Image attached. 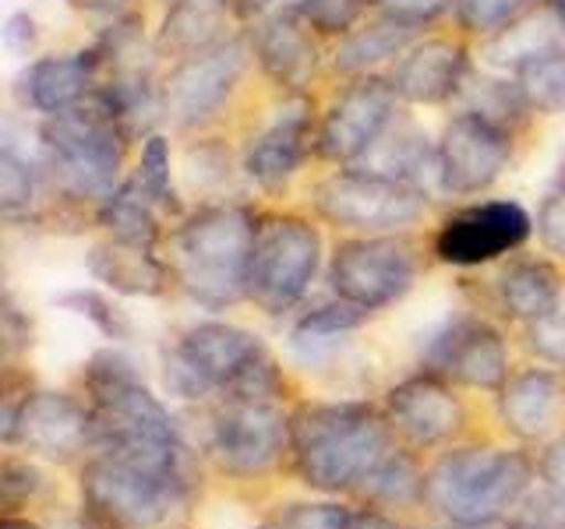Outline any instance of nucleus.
I'll list each match as a JSON object with an SVG mask.
<instances>
[{
    "instance_id": "49",
    "label": "nucleus",
    "mask_w": 565,
    "mask_h": 529,
    "mask_svg": "<svg viewBox=\"0 0 565 529\" xmlns=\"http://www.w3.org/2000/svg\"><path fill=\"white\" fill-rule=\"evenodd\" d=\"M4 529H40L32 519H18V516H4Z\"/></svg>"
},
{
    "instance_id": "44",
    "label": "nucleus",
    "mask_w": 565,
    "mask_h": 529,
    "mask_svg": "<svg viewBox=\"0 0 565 529\" xmlns=\"http://www.w3.org/2000/svg\"><path fill=\"white\" fill-rule=\"evenodd\" d=\"M0 322H4V343H8V353L14 349H29L32 346V322L29 314H22V307L14 304V296L8 293L4 304H0Z\"/></svg>"
},
{
    "instance_id": "36",
    "label": "nucleus",
    "mask_w": 565,
    "mask_h": 529,
    "mask_svg": "<svg viewBox=\"0 0 565 529\" xmlns=\"http://www.w3.org/2000/svg\"><path fill=\"white\" fill-rule=\"evenodd\" d=\"M367 317H371V311H364L358 304H347V300L335 296L332 304L311 307L308 314L297 317V325L290 332L294 346H322L332 339H343L347 332H358Z\"/></svg>"
},
{
    "instance_id": "20",
    "label": "nucleus",
    "mask_w": 565,
    "mask_h": 529,
    "mask_svg": "<svg viewBox=\"0 0 565 529\" xmlns=\"http://www.w3.org/2000/svg\"><path fill=\"white\" fill-rule=\"evenodd\" d=\"M385 420L406 445L435 449L459 434V428H463V420H467V410H463V402H459V396L452 392L449 381H441L424 370V375H414V378L399 381L396 388H388Z\"/></svg>"
},
{
    "instance_id": "35",
    "label": "nucleus",
    "mask_w": 565,
    "mask_h": 529,
    "mask_svg": "<svg viewBox=\"0 0 565 529\" xmlns=\"http://www.w3.org/2000/svg\"><path fill=\"white\" fill-rule=\"evenodd\" d=\"M135 181L141 191L156 202L159 212H173L181 216V194L173 184V159H170V138L163 131H149L141 138V152H138V166H135Z\"/></svg>"
},
{
    "instance_id": "10",
    "label": "nucleus",
    "mask_w": 565,
    "mask_h": 529,
    "mask_svg": "<svg viewBox=\"0 0 565 529\" xmlns=\"http://www.w3.org/2000/svg\"><path fill=\"white\" fill-rule=\"evenodd\" d=\"M255 61L252 35H230L220 46L173 61L159 82V117L181 131H202L237 93L247 64Z\"/></svg>"
},
{
    "instance_id": "33",
    "label": "nucleus",
    "mask_w": 565,
    "mask_h": 529,
    "mask_svg": "<svg viewBox=\"0 0 565 529\" xmlns=\"http://www.w3.org/2000/svg\"><path fill=\"white\" fill-rule=\"evenodd\" d=\"M459 96L467 99L463 110L481 114V117H488L494 123H502V128H509V131H520L523 123L534 117V110L526 106L523 93H520L516 82H512L509 75L505 78H488V75L470 78L467 75L463 93H459Z\"/></svg>"
},
{
    "instance_id": "50",
    "label": "nucleus",
    "mask_w": 565,
    "mask_h": 529,
    "mask_svg": "<svg viewBox=\"0 0 565 529\" xmlns=\"http://www.w3.org/2000/svg\"><path fill=\"white\" fill-rule=\"evenodd\" d=\"M446 529H488V526H456V522H449Z\"/></svg>"
},
{
    "instance_id": "41",
    "label": "nucleus",
    "mask_w": 565,
    "mask_h": 529,
    "mask_svg": "<svg viewBox=\"0 0 565 529\" xmlns=\"http://www.w3.org/2000/svg\"><path fill=\"white\" fill-rule=\"evenodd\" d=\"M40 490H43V473L35 469L29 458L8 455L4 466H0V501H4V516H14V511L29 505Z\"/></svg>"
},
{
    "instance_id": "30",
    "label": "nucleus",
    "mask_w": 565,
    "mask_h": 529,
    "mask_svg": "<svg viewBox=\"0 0 565 529\" xmlns=\"http://www.w3.org/2000/svg\"><path fill=\"white\" fill-rule=\"evenodd\" d=\"M96 226L103 229V237L128 240V244H146L159 247L163 240V223H159V208L149 198L135 176L120 181V187L96 205Z\"/></svg>"
},
{
    "instance_id": "27",
    "label": "nucleus",
    "mask_w": 565,
    "mask_h": 529,
    "mask_svg": "<svg viewBox=\"0 0 565 529\" xmlns=\"http://www.w3.org/2000/svg\"><path fill=\"white\" fill-rule=\"evenodd\" d=\"M234 22L241 25L234 0H177V4L167 8L152 50L167 61L194 57V53L212 50L230 35H237L230 29Z\"/></svg>"
},
{
    "instance_id": "32",
    "label": "nucleus",
    "mask_w": 565,
    "mask_h": 529,
    "mask_svg": "<svg viewBox=\"0 0 565 529\" xmlns=\"http://www.w3.org/2000/svg\"><path fill=\"white\" fill-rule=\"evenodd\" d=\"M276 522L282 529H403L396 519L371 505H340V501H297L279 508Z\"/></svg>"
},
{
    "instance_id": "21",
    "label": "nucleus",
    "mask_w": 565,
    "mask_h": 529,
    "mask_svg": "<svg viewBox=\"0 0 565 529\" xmlns=\"http://www.w3.org/2000/svg\"><path fill=\"white\" fill-rule=\"evenodd\" d=\"M470 75V50L456 35H428L403 53L388 71L396 96L414 106H441L463 93Z\"/></svg>"
},
{
    "instance_id": "29",
    "label": "nucleus",
    "mask_w": 565,
    "mask_h": 529,
    "mask_svg": "<svg viewBox=\"0 0 565 529\" xmlns=\"http://www.w3.org/2000/svg\"><path fill=\"white\" fill-rule=\"evenodd\" d=\"M494 304L512 322H541L562 307V276L547 258H512L494 276Z\"/></svg>"
},
{
    "instance_id": "7",
    "label": "nucleus",
    "mask_w": 565,
    "mask_h": 529,
    "mask_svg": "<svg viewBox=\"0 0 565 529\" xmlns=\"http://www.w3.org/2000/svg\"><path fill=\"white\" fill-rule=\"evenodd\" d=\"M78 490L88 529H177L194 498V490L163 484L99 455H85Z\"/></svg>"
},
{
    "instance_id": "23",
    "label": "nucleus",
    "mask_w": 565,
    "mask_h": 529,
    "mask_svg": "<svg viewBox=\"0 0 565 529\" xmlns=\"http://www.w3.org/2000/svg\"><path fill=\"white\" fill-rule=\"evenodd\" d=\"M252 50L262 75L287 96H305L318 71V32L294 14H269L252 25Z\"/></svg>"
},
{
    "instance_id": "24",
    "label": "nucleus",
    "mask_w": 565,
    "mask_h": 529,
    "mask_svg": "<svg viewBox=\"0 0 565 529\" xmlns=\"http://www.w3.org/2000/svg\"><path fill=\"white\" fill-rule=\"evenodd\" d=\"M499 417L520 441H547L565 428V378L530 367L499 388Z\"/></svg>"
},
{
    "instance_id": "13",
    "label": "nucleus",
    "mask_w": 565,
    "mask_h": 529,
    "mask_svg": "<svg viewBox=\"0 0 565 529\" xmlns=\"http://www.w3.org/2000/svg\"><path fill=\"white\" fill-rule=\"evenodd\" d=\"M399 96L388 75H358L332 96L318 117L315 155L332 166H358L399 117Z\"/></svg>"
},
{
    "instance_id": "39",
    "label": "nucleus",
    "mask_w": 565,
    "mask_h": 529,
    "mask_svg": "<svg viewBox=\"0 0 565 529\" xmlns=\"http://www.w3.org/2000/svg\"><path fill=\"white\" fill-rule=\"evenodd\" d=\"M534 229H537L541 247H544L547 255L565 258V159H562V166H558L555 184L547 187V194L541 198Z\"/></svg>"
},
{
    "instance_id": "16",
    "label": "nucleus",
    "mask_w": 565,
    "mask_h": 529,
    "mask_svg": "<svg viewBox=\"0 0 565 529\" xmlns=\"http://www.w3.org/2000/svg\"><path fill=\"white\" fill-rule=\"evenodd\" d=\"M420 367L449 385L499 392L509 381L505 335L488 317L456 314L428 335L420 349Z\"/></svg>"
},
{
    "instance_id": "5",
    "label": "nucleus",
    "mask_w": 565,
    "mask_h": 529,
    "mask_svg": "<svg viewBox=\"0 0 565 529\" xmlns=\"http://www.w3.org/2000/svg\"><path fill=\"white\" fill-rule=\"evenodd\" d=\"M43 184L64 208L96 205L120 187L131 131L96 93L64 114L43 117L35 128Z\"/></svg>"
},
{
    "instance_id": "2",
    "label": "nucleus",
    "mask_w": 565,
    "mask_h": 529,
    "mask_svg": "<svg viewBox=\"0 0 565 529\" xmlns=\"http://www.w3.org/2000/svg\"><path fill=\"white\" fill-rule=\"evenodd\" d=\"M396 449V431L367 402H300L290 413L297 476L326 494H358Z\"/></svg>"
},
{
    "instance_id": "47",
    "label": "nucleus",
    "mask_w": 565,
    "mask_h": 529,
    "mask_svg": "<svg viewBox=\"0 0 565 529\" xmlns=\"http://www.w3.org/2000/svg\"><path fill=\"white\" fill-rule=\"evenodd\" d=\"M71 8L82 11V14H106V18H120L128 14L131 0H67Z\"/></svg>"
},
{
    "instance_id": "19",
    "label": "nucleus",
    "mask_w": 565,
    "mask_h": 529,
    "mask_svg": "<svg viewBox=\"0 0 565 529\" xmlns=\"http://www.w3.org/2000/svg\"><path fill=\"white\" fill-rule=\"evenodd\" d=\"M499 43H509L494 64L505 67V75L516 82L526 106L537 117H558L565 114V35L552 18L547 29H537L523 40L520 22L494 35Z\"/></svg>"
},
{
    "instance_id": "25",
    "label": "nucleus",
    "mask_w": 565,
    "mask_h": 529,
    "mask_svg": "<svg viewBox=\"0 0 565 529\" xmlns=\"http://www.w3.org/2000/svg\"><path fill=\"white\" fill-rule=\"evenodd\" d=\"M358 166L382 173L388 181H399L411 191L424 194L428 202L446 198L441 187V163H438V141H431L420 128H414L411 120H399L388 128L375 149H371Z\"/></svg>"
},
{
    "instance_id": "45",
    "label": "nucleus",
    "mask_w": 565,
    "mask_h": 529,
    "mask_svg": "<svg viewBox=\"0 0 565 529\" xmlns=\"http://www.w3.org/2000/svg\"><path fill=\"white\" fill-rule=\"evenodd\" d=\"M40 40V29H35V18L29 11H14L4 22V46L14 53V57H25V53Z\"/></svg>"
},
{
    "instance_id": "15",
    "label": "nucleus",
    "mask_w": 565,
    "mask_h": 529,
    "mask_svg": "<svg viewBox=\"0 0 565 529\" xmlns=\"http://www.w3.org/2000/svg\"><path fill=\"white\" fill-rule=\"evenodd\" d=\"M530 234H534V216L520 202H473L452 208L438 223L431 251L452 269H477L520 251Z\"/></svg>"
},
{
    "instance_id": "28",
    "label": "nucleus",
    "mask_w": 565,
    "mask_h": 529,
    "mask_svg": "<svg viewBox=\"0 0 565 529\" xmlns=\"http://www.w3.org/2000/svg\"><path fill=\"white\" fill-rule=\"evenodd\" d=\"M424 25L406 22L399 14L379 11L367 22L353 25L340 46L332 53V71L343 78H358V75H379L382 64H396L406 50L420 40Z\"/></svg>"
},
{
    "instance_id": "42",
    "label": "nucleus",
    "mask_w": 565,
    "mask_h": 529,
    "mask_svg": "<svg viewBox=\"0 0 565 529\" xmlns=\"http://www.w3.org/2000/svg\"><path fill=\"white\" fill-rule=\"evenodd\" d=\"M526 346L530 353H537L544 364L565 370V311H552L541 322L526 325Z\"/></svg>"
},
{
    "instance_id": "4",
    "label": "nucleus",
    "mask_w": 565,
    "mask_h": 529,
    "mask_svg": "<svg viewBox=\"0 0 565 529\" xmlns=\"http://www.w3.org/2000/svg\"><path fill=\"white\" fill-rule=\"evenodd\" d=\"M167 388L181 399H262L287 396V378L262 335L230 322L188 325L163 353Z\"/></svg>"
},
{
    "instance_id": "53",
    "label": "nucleus",
    "mask_w": 565,
    "mask_h": 529,
    "mask_svg": "<svg viewBox=\"0 0 565 529\" xmlns=\"http://www.w3.org/2000/svg\"><path fill=\"white\" fill-rule=\"evenodd\" d=\"M367 4H379V0H367Z\"/></svg>"
},
{
    "instance_id": "46",
    "label": "nucleus",
    "mask_w": 565,
    "mask_h": 529,
    "mask_svg": "<svg viewBox=\"0 0 565 529\" xmlns=\"http://www.w3.org/2000/svg\"><path fill=\"white\" fill-rule=\"evenodd\" d=\"M541 476H544V487L565 494V438H555L552 445H547L541 458Z\"/></svg>"
},
{
    "instance_id": "31",
    "label": "nucleus",
    "mask_w": 565,
    "mask_h": 529,
    "mask_svg": "<svg viewBox=\"0 0 565 529\" xmlns=\"http://www.w3.org/2000/svg\"><path fill=\"white\" fill-rule=\"evenodd\" d=\"M367 0H234L241 25H258L269 14H294L318 35H343L361 22Z\"/></svg>"
},
{
    "instance_id": "1",
    "label": "nucleus",
    "mask_w": 565,
    "mask_h": 529,
    "mask_svg": "<svg viewBox=\"0 0 565 529\" xmlns=\"http://www.w3.org/2000/svg\"><path fill=\"white\" fill-rule=\"evenodd\" d=\"M82 385L85 402L93 406L96 417V441L88 455L110 458L117 466L184 490L199 487L194 458L181 428L167 402L146 385L128 353L117 346L96 349L85 360Z\"/></svg>"
},
{
    "instance_id": "11",
    "label": "nucleus",
    "mask_w": 565,
    "mask_h": 529,
    "mask_svg": "<svg viewBox=\"0 0 565 529\" xmlns=\"http://www.w3.org/2000/svg\"><path fill=\"white\" fill-rule=\"evenodd\" d=\"M417 276H420V255L414 240L403 234L347 237L332 247L329 258L332 293L371 314L399 304L414 290Z\"/></svg>"
},
{
    "instance_id": "22",
    "label": "nucleus",
    "mask_w": 565,
    "mask_h": 529,
    "mask_svg": "<svg viewBox=\"0 0 565 529\" xmlns=\"http://www.w3.org/2000/svg\"><path fill=\"white\" fill-rule=\"evenodd\" d=\"M99 85V61L93 46L78 53H46L25 64L14 78V99L22 110L40 117L64 114L71 106L85 102Z\"/></svg>"
},
{
    "instance_id": "12",
    "label": "nucleus",
    "mask_w": 565,
    "mask_h": 529,
    "mask_svg": "<svg viewBox=\"0 0 565 529\" xmlns=\"http://www.w3.org/2000/svg\"><path fill=\"white\" fill-rule=\"evenodd\" d=\"M205 452L226 476L252 481L290 455V417L276 402L216 399L205 423Z\"/></svg>"
},
{
    "instance_id": "8",
    "label": "nucleus",
    "mask_w": 565,
    "mask_h": 529,
    "mask_svg": "<svg viewBox=\"0 0 565 529\" xmlns=\"http://www.w3.org/2000/svg\"><path fill=\"white\" fill-rule=\"evenodd\" d=\"M322 269V234L297 212H262L247 300L265 314L294 311Z\"/></svg>"
},
{
    "instance_id": "9",
    "label": "nucleus",
    "mask_w": 565,
    "mask_h": 529,
    "mask_svg": "<svg viewBox=\"0 0 565 529\" xmlns=\"http://www.w3.org/2000/svg\"><path fill=\"white\" fill-rule=\"evenodd\" d=\"M428 205L424 194L364 166H340L311 187L315 216L358 237L406 234L424 219Z\"/></svg>"
},
{
    "instance_id": "38",
    "label": "nucleus",
    "mask_w": 565,
    "mask_h": 529,
    "mask_svg": "<svg viewBox=\"0 0 565 529\" xmlns=\"http://www.w3.org/2000/svg\"><path fill=\"white\" fill-rule=\"evenodd\" d=\"M537 0H459L456 22L467 35H499L534 11Z\"/></svg>"
},
{
    "instance_id": "14",
    "label": "nucleus",
    "mask_w": 565,
    "mask_h": 529,
    "mask_svg": "<svg viewBox=\"0 0 565 529\" xmlns=\"http://www.w3.org/2000/svg\"><path fill=\"white\" fill-rule=\"evenodd\" d=\"M0 438L11 449H22L29 458H46V463H71L85 452H93L96 441V417L93 406L67 396L35 388L4 406L0 413Z\"/></svg>"
},
{
    "instance_id": "51",
    "label": "nucleus",
    "mask_w": 565,
    "mask_h": 529,
    "mask_svg": "<svg viewBox=\"0 0 565 529\" xmlns=\"http://www.w3.org/2000/svg\"><path fill=\"white\" fill-rule=\"evenodd\" d=\"M258 529H282V526H279V522L273 519V522H265V526H258Z\"/></svg>"
},
{
    "instance_id": "26",
    "label": "nucleus",
    "mask_w": 565,
    "mask_h": 529,
    "mask_svg": "<svg viewBox=\"0 0 565 529\" xmlns=\"http://www.w3.org/2000/svg\"><path fill=\"white\" fill-rule=\"evenodd\" d=\"M88 276L120 296H163L173 287L170 264L156 247L103 237L85 255Z\"/></svg>"
},
{
    "instance_id": "3",
    "label": "nucleus",
    "mask_w": 565,
    "mask_h": 529,
    "mask_svg": "<svg viewBox=\"0 0 565 529\" xmlns=\"http://www.w3.org/2000/svg\"><path fill=\"white\" fill-rule=\"evenodd\" d=\"M262 212L244 202L202 205L173 226L167 264L181 287L205 311H230L247 296L252 255Z\"/></svg>"
},
{
    "instance_id": "17",
    "label": "nucleus",
    "mask_w": 565,
    "mask_h": 529,
    "mask_svg": "<svg viewBox=\"0 0 565 529\" xmlns=\"http://www.w3.org/2000/svg\"><path fill=\"white\" fill-rule=\"evenodd\" d=\"M512 152H516V131L470 110L452 114L438 134V163L446 198L484 194L509 170Z\"/></svg>"
},
{
    "instance_id": "52",
    "label": "nucleus",
    "mask_w": 565,
    "mask_h": 529,
    "mask_svg": "<svg viewBox=\"0 0 565 529\" xmlns=\"http://www.w3.org/2000/svg\"><path fill=\"white\" fill-rule=\"evenodd\" d=\"M163 4H167V8H170V4H177V0H163Z\"/></svg>"
},
{
    "instance_id": "40",
    "label": "nucleus",
    "mask_w": 565,
    "mask_h": 529,
    "mask_svg": "<svg viewBox=\"0 0 565 529\" xmlns=\"http://www.w3.org/2000/svg\"><path fill=\"white\" fill-rule=\"evenodd\" d=\"M509 529H565V494L552 487L526 494L509 516Z\"/></svg>"
},
{
    "instance_id": "34",
    "label": "nucleus",
    "mask_w": 565,
    "mask_h": 529,
    "mask_svg": "<svg viewBox=\"0 0 565 529\" xmlns=\"http://www.w3.org/2000/svg\"><path fill=\"white\" fill-rule=\"evenodd\" d=\"M40 163H32L29 155L14 149V141H4L0 149V212L4 219H29L35 212V194H40L43 170H35Z\"/></svg>"
},
{
    "instance_id": "48",
    "label": "nucleus",
    "mask_w": 565,
    "mask_h": 529,
    "mask_svg": "<svg viewBox=\"0 0 565 529\" xmlns=\"http://www.w3.org/2000/svg\"><path fill=\"white\" fill-rule=\"evenodd\" d=\"M544 8H547V14L555 18L558 29H562V35H565V0H544Z\"/></svg>"
},
{
    "instance_id": "43",
    "label": "nucleus",
    "mask_w": 565,
    "mask_h": 529,
    "mask_svg": "<svg viewBox=\"0 0 565 529\" xmlns=\"http://www.w3.org/2000/svg\"><path fill=\"white\" fill-rule=\"evenodd\" d=\"M459 0H379V11L399 14L414 25H431L441 14L456 11Z\"/></svg>"
},
{
    "instance_id": "18",
    "label": "nucleus",
    "mask_w": 565,
    "mask_h": 529,
    "mask_svg": "<svg viewBox=\"0 0 565 529\" xmlns=\"http://www.w3.org/2000/svg\"><path fill=\"white\" fill-rule=\"evenodd\" d=\"M315 134L318 120L308 96H290L287 110H279L262 131L247 138L241 155L247 181L269 194L282 191L308 163V155H315Z\"/></svg>"
},
{
    "instance_id": "6",
    "label": "nucleus",
    "mask_w": 565,
    "mask_h": 529,
    "mask_svg": "<svg viewBox=\"0 0 565 529\" xmlns=\"http://www.w3.org/2000/svg\"><path fill=\"white\" fill-rule=\"evenodd\" d=\"M534 466L509 449H456L424 473V505L456 526H494L530 494Z\"/></svg>"
},
{
    "instance_id": "37",
    "label": "nucleus",
    "mask_w": 565,
    "mask_h": 529,
    "mask_svg": "<svg viewBox=\"0 0 565 529\" xmlns=\"http://www.w3.org/2000/svg\"><path fill=\"white\" fill-rule=\"evenodd\" d=\"M53 304H57L61 311H67V314L85 317V322L93 325L103 335V339H110V343H128L131 335H135L128 314H124L114 304V300L106 296V293H99V290H85V287L67 290L61 296H53Z\"/></svg>"
}]
</instances>
